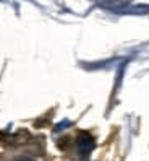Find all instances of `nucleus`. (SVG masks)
I'll use <instances>...</instances> for the list:
<instances>
[{
  "label": "nucleus",
  "mask_w": 149,
  "mask_h": 161,
  "mask_svg": "<svg viewBox=\"0 0 149 161\" xmlns=\"http://www.w3.org/2000/svg\"><path fill=\"white\" fill-rule=\"evenodd\" d=\"M92 148H94V140H92V137L89 134H81L78 137V150H80V153L83 156H86Z\"/></svg>",
  "instance_id": "f257e3e1"
},
{
  "label": "nucleus",
  "mask_w": 149,
  "mask_h": 161,
  "mask_svg": "<svg viewBox=\"0 0 149 161\" xmlns=\"http://www.w3.org/2000/svg\"><path fill=\"white\" fill-rule=\"evenodd\" d=\"M16 161H34V159H31V158H20V159H16Z\"/></svg>",
  "instance_id": "f03ea898"
}]
</instances>
